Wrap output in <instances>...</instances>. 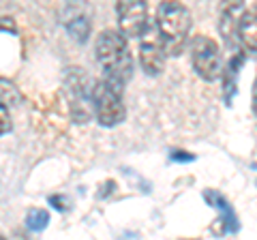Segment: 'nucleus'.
<instances>
[{"label": "nucleus", "instance_id": "17", "mask_svg": "<svg viewBox=\"0 0 257 240\" xmlns=\"http://www.w3.org/2000/svg\"><path fill=\"white\" fill-rule=\"evenodd\" d=\"M0 120H3V127H0V133L7 135V133H11L13 129V125H11V118H9V107H0Z\"/></svg>", "mask_w": 257, "mask_h": 240}, {"label": "nucleus", "instance_id": "10", "mask_svg": "<svg viewBox=\"0 0 257 240\" xmlns=\"http://www.w3.org/2000/svg\"><path fill=\"white\" fill-rule=\"evenodd\" d=\"M244 65V52L240 50L231 56V60L227 62V67L223 71V97L225 103L231 105L234 103V94H236V84H238V73Z\"/></svg>", "mask_w": 257, "mask_h": 240}, {"label": "nucleus", "instance_id": "2", "mask_svg": "<svg viewBox=\"0 0 257 240\" xmlns=\"http://www.w3.org/2000/svg\"><path fill=\"white\" fill-rule=\"evenodd\" d=\"M159 39L163 43L167 56H180L189 41L191 30V11L180 3H161L157 9Z\"/></svg>", "mask_w": 257, "mask_h": 240}, {"label": "nucleus", "instance_id": "15", "mask_svg": "<svg viewBox=\"0 0 257 240\" xmlns=\"http://www.w3.org/2000/svg\"><path fill=\"white\" fill-rule=\"evenodd\" d=\"M47 202H50V206L56 208L58 212H67L69 208H71V199L67 195H50Z\"/></svg>", "mask_w": 257, "mask_h": 240}, {"label": "nucleus", "instance_id": "7", "mask_svg": "<svg viewBox=\"0 0 257 240\" xmlns=\"http://www.w3.org/2000/svg\"><path fill=\"white\" fill-rule=\"evenodd\" d=\"M246 11H248V7L244 3H229V5H225L221 11L219 33L229 50L231 47L236 50L240 45V24H242ZM236 52H240V50H236Z\"/></svg>", "mask_w": 257, "mask_h": 240}, {"label": "nucleus", "instance_id": "11", "mask_svg": "<svg viewBox=\"0 0 257 240\" xmlns=\"http://www.w3.org/2000/svg\"><path fill=\"white\" fill-rule=\"evenodd\" d=\"M240 50L257 52V7H248L242 24H240Z\"/></svg>", "mask_w": 257, "mask_h": 240}, {"label": "nucleus", "instance_id": "12", "mask_svg": "<svg viewBox=\"0 0 257 240\" xmlns=\"http://www.w3.org/2000/svg\"><path fill=\"white\" fill-rule=\"evenodd\" d=\"M73 15H69L64 20V26H67V33L75 39L77 43H86L90 39V30H92V24H90V18L84 13V11H77L71 7Z\"/></svg>", "mask_w": 257, "mask_h": 240}, {"label": "nucleus", "instance_id": "5", "mask_svg": "<svg viewBox=\"0 0 257 240\" xmlns=\"http://www.w3.org/2000/svg\"><path fill=\"white\" fill-rule=\"evenodd\" d=\"M94 116L101 127H118L126 118L122 94L111 90L103 79H96L94 84Z\"/></svg>", "mask_w": 257, "mask_h": 240}, {"label": "nucleus", "instance_id": "4", "mask_svg": "<svg viewBox=\"0 0 257 240\" xmlns=\"http://www.w3.org/2000/svg\"><path fill=\"white\" fill-rule=\"evenodd\" d=\"M191 52V62L195 73L206 79V82H214V79L223 77V56L221 47L208 35H195L189 43Z\"/></svg>", "mask_w": 257, "mask_h": 240}, {"label": "nucleus", "instance_id": "18", "mask_svg": "<svg viewBox=\"0 0 257 240\" xmlns=\"http://www.w3.org/2000/svg\"><path fill=\"white\" fill-rule=\"evenodd\" d=\"M253 114L257 116V79H255V84H253Z\"/></svg>", "mask_w": 257, "mask_h": 240}, {"label": "nucleus", "instance_id": "1", "mask_svg": "<svg viewBox=\"0 0 257 240\" xmlns=\"http://www.w3.org/2000/svg\"><path fill=\"white\" fill-rule=\"evenodd\" d=\"M96 60L103 69V82L118 94L124 92L126 82L133 77V58L128 52V41L120 30H103L96 37Z\"/></svg>", "mask_w": 257, "mask_h": 240}, {"label": "nucleus", "instance_id": "16", "mask_svg": "<svg viewBox=\"0 0 257 240\" xmlns=\"http://www.w3.org/2000/svg\"><path fill=\"white\" fill-rule=\"evenodd\" d=\"M170 159L174 163H193V161H195V155L187 153V150H172Z\"/></svg>", "mask_w": 257, "mask_h": 240}, {"label": "nucleus", "instance_id": "9", "mask_svg": "<svg viewBox=\"0 0 257 240\" xmlns=\"http://www.w3.org/2000/svg\"><path fill=\"white\" fill-rule=\"evenodd\" d=\"M165 47L161 39H146L140 43V65L148 75H159L165 67Z\"/></svg>", "mask_w": 257, "mask_h": 240}, {"label": "nucleus", "instance_id": "3", "mask_svg": "<svg viewBox=\"0 0 257 240\" xmlns=\"http://www.w3.org/2000/svg\"><path fill=\"white\" fill-rule=\"evenodd\" d=\"M94 84L84 69L71 67L64 73V92H67L69 114L77 125L90 123L94 116Z\"/></svg>", "mask_w": 257, "mask_h": 240}, {"label": "nucleus", "instance_id": "8", "mask_svg": "<svg viewBox=\"0 0 257 240\" xmlns=\"http://www.w3.org/2000/svg\"><path fill=\"white\" fill-rule=\"evenodd\" d=\"M204 197H206V202L210 206H214L221 214L219 221L212 223V234L223 236V234H227V231H236L238 229V219H236V212H234V208H231V204L227 202V199H225L219 191H212V189H206Z\"/></svg>", "mask_w": 257, "mask_h": 240}, {"label": "nucleus", "instance_id": "13", "mask_svg": "<svg viewBox=\"0 0 257 240\" xmlns=\"http://www.w3.org/2000/svg\"><path fill=\"white\" fill-rule=\"evenodd\" d=\"M50 223V212L45 208H32L28 210V217H26V225L30 231H43Z\"/></svg>", "mask_w": 257, "mask_h": 240}, {"label": "nucleus", "instance_id": "6", "mask_svg": "<svg viewBox=\"0 0 257 240\" xmlns=\"http://www.w3.org/2000/svg\"><path fill=\"white\" fill-rule=\"evenodd\" d=\"M118 28L126 39L142 37L148 28V5L142 0H120L116 5Z\"/></svg>", "mask_w": 257, "mask_h": 240}, {"label": "nucleus", "instance_id": "14", "mask_svg": "<svg viewBox=\"0 0 257 240\" xmlns=\"http://www.w3.org/2000/svg\"><path fill=\"white\" fill-rule=\"evenodd\" d=\"M0 97H3V105L5 107H13V105H18V103L22 101V94L18 92V88H15L13 84H9L7 79H3L0 82Z\"/></svg>", "mask_w": 257, "mask_h": 240}]
</instances>
